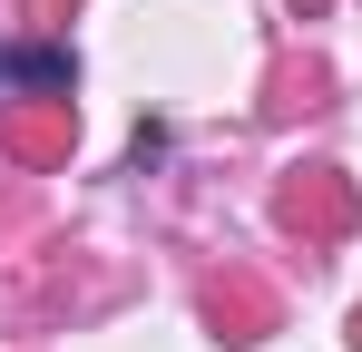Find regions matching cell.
<instances>
[{
	"mask_svg": "<svg viewBox=\"0 0 362 352\" xmlns=\"http://www.w3.org/2000/svg\"><path fill=\"white\" fill-rule=\"evenodd\" d=\"M303 10H323V0H303Z\"/></svg>",
	"mask_w": 362,
	"mask_h": 352,
	"instance_id": "obj_1",
	"label": "cell"
}]
</instances>
